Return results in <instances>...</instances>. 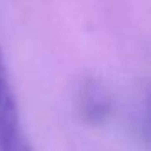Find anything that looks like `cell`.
Listing matches in <instances>:
<instances>
[{
    "label": "cell",
    "mask_w": 151,
    "mask_h": 151,
    "mask_svg": "<svg viewBox=\"0 0 151 151\" xmlns=\"http://www.w3.org/2000/svg\"><path fill=\"white\" fill-rule=\"evenodd\" d=\"M27 139L22 132L20 112L0 53V151H16Z\"/></svg>",
    "instance_id": "1"
},
{
    "label": "cell",
    "mask_w": 151,
    "mask_h": 151,
    "mask_svg": "<svg viewBox=\"0 0 151 151\" xmlns=\"http://www.w3.org/2000/svg\"><path fill=\"white\" fill-rule=\"evenodd\" d=\"M82 114L84 117L93 123H103L109 116H110V98L105 94L103 89L96 87V86H89L84 94H82Z\"/></svg>",
    "instance_id": "2"
},
{
    "label": "cell",
    "mask_w": 151,
    "mask_h": 151,
    "mask_svg": "<svg viewBox=\"0 0 151 151\" xmlns=\"http://www.w3.org/2000/svg\"><path fill=\"white\" fill-rule=\"evenodd\" d=\"M144 124H146V132L151 139V96L147 100V105H146V112H144Z\"/></svg>",
    "instance_id": "3"
},
{
    "label": "cell",
    "mask_w": 151,
    "mask_h": 151,
    "mask_svg": "<svg viewBox=\"0 0 151 151\" xmlns=\"http://www.w3.org/2000/svg\"><path fill=\"white\" fill-rule=\"evenodd\" d=\"M16 151H32V149H30V146H29V142H25V144H23L22 147H18Z\"/></svg>",
    "instance_id": "4"
}]
</instances>
